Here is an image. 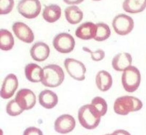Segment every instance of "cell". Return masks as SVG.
Here are the masks:
<instances>
[{"instance_id": "1", "label": "cell", "mask_w": 146, "mask_h": 135, "mask_svg": "<svg viewBox=\"0 0 146 135\" xmlns=\"http://www.w3.org/2000/svg\"><path fill=\"white\" fill-rule=\"evenodd\" d=\"M101 117L99 112L91 104L83 106L78 110V121L80 124L87 129L96 128L100 122Z\"/></svg>"}, {"instance_id": "2", "label": "cell", "mask_w": 146, "mask_h": 135, "mask_svg": "<svg viewBox=\"0 0 146 135\" xmlns=\"http://www.w3.org/2000/svg\"><path fill=\"white\" fill-rule=\"evenodd\" d=\"M143 107L142 101L133 96L125 95L119 97L114 103V111L115 113L125 116L130 113L139 111Z\"/></svg>"}, {"instance_id": "3", "label": "cell", "mask_w": 146, "mask_h": 135, "mask_svg": "<svg viewBox=\"0 0 146 135\" xmlns=\"http://www.w3.org/2000/svg\"><path fill=\"white\" fill-rule=\"evenodd\" d=\"M41 83L44 86L55 88L59 86L64 80L65 74L62 68L57 65H49L44 67Z\"/></svg>"}, {"instance_id": "4", "label": "cell", "mask_w": 146, "mask_h": 135, "mask_svg": "<svg viewBox=\"0 0 146 135\" xmlns=\"http://www.w3.org/2000/svg\"><path fill=\"white\" fill-rule=\"evenodd\" d=\"M141 82V74L135 66H130L125 70L122 76V84L124 90L132 93L136 91Z\"/></svg>"}, {"instance_id": "5", "label": "cell", "mask_w": 146, "mask_h": 135, "mask_svg": "<svg viewBox=\"0 0 146 135\" xmlns=\"http://www.w3.org/2000/svg\"><path fill=\"white\" fill-rule=\"evenodd\" d=\"M114 31L120 36H126L130 33L134 28V21L131 17L124 14L115 16L112 21Z\"/></svg>"}, {"instance_id": "6", "label": "cell", "mask_w": 146, "mask_h": 135, "mask_svg": "<svg viewBox=\"0 0 146 135\" xmlns=\"http://www.w3.org/2000/svg\"><path fill=\"white\" fill-rule=\"evenodd\" d=\"M17 9L22 16L31 19L36 18L40 14L41 4L39 1L22 0L19 2Z\"/></svg>"}, {"instance_id": "7", "label": "cell", "mask_w": 146, "mask_h": 135, "mask_svg": "<svg viewBox=\"0 0 146 135\" xmlns=\"http://www.w3.org/2000/svg\"><path fill=\"white\" fill-rule=\"evenodd\" d=\"M52 43L57 51L62 53H68L74 50L75 41L70 34L60 33L55 36Z\"/></svg>"}, {"instance_id": "8", "label": "cell", "mask_w": 146, "mask_h": 135, "mask_svg": "<svg viewBox=\"0 0 146 135\" xmlns=\"http://www.w3.org/2000/svg\"><path fill=\"white\" fill-rule=\"evenodd\" d=\"M64 66L67 72L73 79L77 81L84 80L86 67L82 62L73 58H67L64 61Z\"/></svg>"}, {"instance_id": "9", "label": "cell", "mask_w": 146, "mask_h": 135, "mask_svg": "<svg viewBox=\"0 0 146 135\" xmlns=\"http://www.w3.org/2000/svg\"><path fill=\"white\" fill-rule=\"evenodd\" d=\"M15 100L22 109L30 110L35 106L36 96L28 89H21L17 92Z\"/></svg>"}, {"instance_id": "10", "label": "cell", "mask_w": 146, "mask_h": 135, "mask_svg": "<svg viewBox=\"0 0 146 135\" xmlns=\"http://www.w3.org/2000/svg\"><path fill=\"white\" fill-rule=\"evenodd\" d=\"M76 126L74 118L70 115H61L55 122V131L62 134H66L72 132Z\"/></svg>"}, {"instance_id": "11", "label": "cell", "mask_w": 146, "mask_h": 135, "mask_svg": "<svg viewBox=\"0 0 146 135\" xmlns=\"http://www.w3.org/2000/svg\"><path fill=\"white\" fill-rule=\"evenodd\" d=\"M18 80L14 74H9L4 80L1 89V97L3 99L11 98L18 87Z\"/></svg>"}, {"instance_id": "12", "label": "cell", "mask_w": 146, "mask_h": 135, "mask_svg": "<svg viewBox=\"0 0 146 135\" xmlns=\"http://www.w3.org/2000/svg\"><path fill=\"white\" fill-rule=\"evenodd\" d=\"M12 30L16 37L23 42L31 43L34 41L35 36L32 30L25 23L15 22L12 26Z\"/></svg>"}, {"instance_id": "13", "label": "cell", "mask_w": 146, "mask_h": 135, "mask_svg": "<svg viewBox=\"0 0 146 135\" xmlns=\"http://www.w3.org/2000/svg\"><path fill=\"white\" fill-rule=\"evenodd\" d=\"M50 54V48L42 42L35 43L30 49V55L34 60L41 62L46 60Z\"/></svg>"}, {"instance_id": "14", "label": "cell", "mask_w": 146, "mask_h": 135, "mask_svg": "<svg viewBox=\"0 0 146 135\" xmlns=\"http://www.w3.org/2000/svg\"><path fill=\"white\" fill-rule=\"evenodd\" d=\"M96 25L91 22H86L81 24L77 28L75 34L77 37L82 40L94 39L96 33Z\"/></svg>"}, {"instance_id": "15", "label": "cell", "mask_w": 146, "mask_h": 135, "mask_svg": "<svg viewBox=\"0 0 146 135\" xmlns=\"http://www.w3.org/2000/svg\"><path fill=\"white\" fill-rule=\"evenodd\" d=\"M131 55L127 52H121L113 58L112 65L113 69L117 71H124L131 65Z\"/></svg>"}, {"instance_id": "16", "label": "cell", "mask_w": 146, "mask_h": 135, "mask_svg": "<svg viewBox=\"0 0 146 135\" xmlns=\"http://www.w3.org/2000/svg\"><path fill=\"white\" fill-rule=\"evenodd\" d=\"M40 105L47 109L54 108L58 102V97L54 92L49 90L41 91L39 95Z\"/></svg>"}, {"instance_id": "17", "label": "cell", "mask_w": 146, "mask_h": 135, "mask_svg": "<svg viewBox=\"0 0 146 135\" xmlns=\"http://www.w3.org/2000/svg\"><path fill=\"white\" fill-rule=\"evenodd\" d=\"M25 74L27 79L32 82H41L44 71L40 66L35 63H29L25 67Z\"/></svg>"}, {"instance_id": "18", "label": "cell", "mask_w": 146, "mask_h": 135, "mask_svg": "<svg viewBox=\"0 0 146 135\" xmlns=\"http://www.w3.org/2000/svg\"><path fill=\"white\" fill-rule=\"evenodd\" d=\"M95 82L100 90L106 92L111 88L113 80L111 75L108 72L105 70H101L97 73Z\"/></svg>"}, {"instance_id": "19", "label": "cell", "mask_w": 146, "mask_h": 135, "mask_svg": "<svg viewBox=\"0 0 146 135\" xmlns=\"http://www.w3.org/2000/svg\"><path fill=\"white\" fill-rule=\"evenodd\" d=\"M62 10L57 4H50L44 9L42 16L44 20L49 23L57 21L61 16Z\"/></svg>"}, {"instance_id": "20", "label": "cell", "mask_w": 146, "mask_h": 135, "mask_svg": "<svg viewBox=\"0 0 146 135\" xmlns=\"http://www.w3.org/2000/svg\"><path fill=\"white\" fill-rule=\"evenodd\" d=\"M123 9L129 13H138L146 8V0H126L123 3Z\"/></svg>"}, {"instance_id": "21", "label": "cell", "mask_w": 146, "mask_h": 135, "mask_svg": "<svg viewBox=\"0 0 146 135\" xmlns=\"http://www.w3.org/2000/svg\"><path fill=\"white\" fill-rule=\"evenodd\" d=\"M66 19L72 24H76L82 20L83 13L78 7L75 5L66 7L65 10Z\"/></svg>"}, {"instance_id": "22", "label": "cell", "mask_w": 146, "mask_h": 135, "mask_svg": "<svg viewBox=\"0 0 146 135\" xmlns=\"http://www.w3.org/2000/svg\"><path fill=\"white\" fill-rule=\"evenodd\" d=\"M15 44L14 37L12 33L6 29L0 30V48L3 51L11 50Z\"/></svg>"}, {"instance_id": "23", "label": "cell", "mask_w": 146, "mask_h": 135, "mask_svg": "<svg viewBox=\"0 0 146 135\" xmlns=\"http://www.w3.org/2000/svg\"><path fill=\"white\" fill-rule=\"evenodd\" d=\"M96 25V33L94 39L97 41H103L108 39L111 36L109 26L104 23H99Z\"/></svg>"}, {"instance_id": "24", "label": "cell", "mask_w": 146, "mask_h": 135, "mask_svg": "<svg viewBox=\"0 0 146 135\" xmlns=\"http://www.w3.org/2000/svg\"><path fill=\"white\" fill-rule=\"evenodd\" d=\"M91 105L94 107L101 117L106 114L108 110V105L105 99L102 97H96L93 99L91 101Z\"/></svg>"}, {"instance_id": "25", "label": "cell", "mask_w": 146, "mask_h": 135, "mask_svg": "<svg viewBox=\"0 0 146 135\" xmlns=\"http://www.w3.org/2000/svg\"><path fill=\"white\" fill-rule=\"evenodd\" d=\"M6 111L9 115L17 116L21 114L24 110L20 107L15 99L8 102L6 107Z\"/></svg>"}, {"instance_id": "26", "label": "cell", "mask_w": 146, "mask_h": 135, "mask_svg": "<svg viewBox=\"0 0 146 135\" xmlns=\"http://www.w3.org/2000/svg\"><path fill=\"white\" fill-rule=\"evenodd\" d=\"M15 2L11 0H1L0 1V14H7L14 7Z\"/></svg>"}, {"instance_id": "27", "label": "cell", "mask_w": 146, "mask_h": 135, "mask_svg": "<svg viewBox=\"0 0 146 135\" xmlns=\"http://www.w3.org/2000/svg\"><path fill=\"white\" fill-rule=\"evenodd\" d=\"M82 49L84 51L89 52L91 54L92 60L95 61H100L103 60L105 57V52L102 49H98L97 51L93 52L90 49L85 47H83Z\"/></svg>"}, {"instance_id": "28", "label": "cell", "mask_w": 146, "mask_h": 135, "mask_svg": "<svg viewBox=\"0 0 146 135\" xmlns=\"http://www.w3.org/2000/svg\"><path fill=\"white\" fill-rule=\"evenodd\" d=\"M23 135H44L42 131L39 128L31 127L27 128L23 132Z\"/></svg>"}, {"instance_id": "29", "label": "cell", "mask_w": 146, "mask_h": 135, "mask_svg": "<svg viewBox=\"0 0 146 135\" xmlns=\"http://www.w3.org/2000/svg\"><path fill=\"white\" fill-rule=\"evenodd\" d=\"M105 135H128L127 134L124 132L123 130L122 129H119V130H117L115 131L112 132V134H108Z\"/></svg>"}]
</instances>
